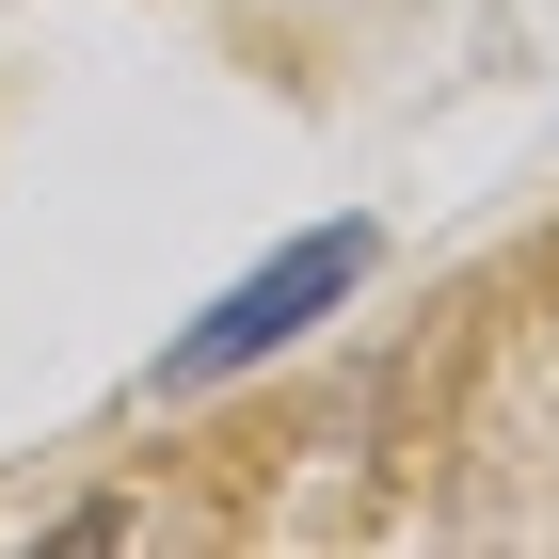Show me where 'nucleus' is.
<instances>
[{
    "instance_id": "nucleus-1",
    "label": "nucleus",
    "mask_w": 559,
    "mask_h": 559,
    "mask_svg": "<svg viewBox=\"0 0 559 559\" xmlns=\"http://www.w3.org/2000/svg\"><path fill=\"white\" fill-rule=\"evenodd\" d=\"M352 272H368V240H352V224H320L304 257H272L257 288H224V304H209V336L176 352V384H224V368H257V352H288L304 320H320V304L352 288Z\"/></svg>"
}]
</instances>
